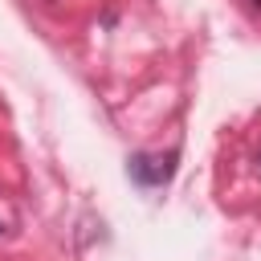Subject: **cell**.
<instances>
[{
    "label": "cell",
    "instance_id": "6da1fadb",
    "mask_svg": "<svg viewBox=\"0 0 261 261\" xmlns=\"http://www.w3.org/2000/svg\"><path fill=\"white\" fill-rule=\"evenodd\" d=\"M175 163H179V151H135L126 159V175L139 188H163V184H171Z\"/></svg>",
    "mask_w": 261,
    "mask_h": 261
},
{
    "label": "cell",
    "instance_id": "7a4b0ae2",
    "mask_svg": "<svg viewBox=\"0 0 261 261\" xmlns=\"http://www.w3.org/2000/svg\"><path fill=\"white\" fill-rule=\"evenodd\" d=\"M249 4H253V8H261V0H249Z\"/></svg>",
    "mask_w": 261,
    "mask_h": 261
}]
</instances>
